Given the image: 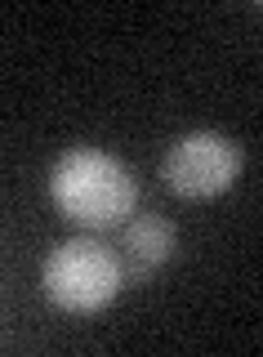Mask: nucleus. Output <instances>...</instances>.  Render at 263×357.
I'll return each mask as SVG.
<instances>
[{
	"label": "nucleus",
	"mask_w": 263,
	"mask_h": 357,
	"mask_svg": "<svg viewBox=\"0 0 263 357\" xmlns=\"http://www.w3.org/2000/svg\"><path fill=\"white\" fill-rule=\"evenodd\" d=\"M49 197L72 223H81L90 232H107L134 215L138 183L120 156L94 148V143H76L54 161Z\"/></svg>",
	"instance_id": "1"
},
{
	"label": "nucleus",
	"mask_w": 263,
	"mask_h": 357,
	"mask_svg": "<svg viewBox=\"0 0 263 357\" xmlns=\"http://www.w3.org/2000/svg\"><path fill=\"white\" fill-rule=\"evenodd\" d=\"M40 286H45L49 304L63 312H98L107 308L125 286V268L120 255L107 250L94 237H72L58 241L40 264Z\"/></svg>",
	"instance_id": "2"
},
{
	"label": "nucleus",
	"mask_w": 263,
	"mask_h": 357,
	"mask_svg": "<svg viewBox=\"0 0 263 357\" xmlns=\"http://www.w3.org/2000/svg\"><path fill=\"white\" fill-rule=\"evenodd\" d=\"M241 174V148L218 130H188L170 143L166 161H161V178L170 192L210 201L223 197Z\"/></svg>",
	"instance_id": "3"
},
{
	"label": "nucleus",
	"mask_w": 263,
	"mask_h": 357,
	"mask_svg": "<svg viewBox=\"0 0 263 357\" xmlns=\"http://www.w3.org/2000/svg\"><path fill=\"white\" fill-rule=\"evenodd\" d=\"M174 250H179V232L166 215H134L120 237V268L129 282H143L161 264H170Z\"/></svg>",
	"instance_id": "4"
}]
</instances>
